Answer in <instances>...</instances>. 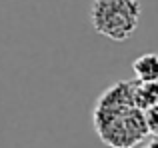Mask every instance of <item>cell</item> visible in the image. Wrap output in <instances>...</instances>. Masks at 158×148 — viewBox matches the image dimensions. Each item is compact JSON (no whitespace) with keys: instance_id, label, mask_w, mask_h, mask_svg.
Instances as JSON below:
<instances>
[{"instance_id":"3","label":"cell","mask_w":158,"mask_h":148,"mask_svg":"<svg viewBox=\"0 0 158 148\" xmlns=\"http://www.w3.org/2000/svg\"><path fill=\"white\" fill-rule=\"evenodd\" d=\"M132 102L140 110L158 106V80L154 82L132 80Z\"/></svg>"},{"instance_id":"6","label":"cell","mask_w":158,"mask_h":148,"mask_svg":"<svg viewBox=\"0 0 158 148\" xmlns=\"http://www.w3.org/2000/svg\"><path fill=\"white\" fill-rule=\"evenodd\" d=\"M142 148H158L156 138H148V142H146V144H142Z\"/></svg>"},{"instance_id":"4","label":"cell","mask_w":158,"mask_h":148,"mask_svg":"<svg viewBox=\"0 0 158 148\" xmlns=\"http://www.w3.org/2000/svg\"><path fill=\"white\" fill-rule=\"evenodd\" d=\"M132 72L136 74V80L140 82H154L158 80V56L154 52L140 54L132 62Z\"/></svg>"},{"instance_id":"2","label":"cell","mask_w":158,"mask_h":148,"mask_svg":"<svg viewBox=\"0 0 158 148\" xmlns=\"http://www.w3.org/2000/svg\"><path fill=\"white\" fill-rule=\"evenodd\" d=\"M142 16L138 0H92L90 26L104 38L124 42L136 32Z\"/></svg>"},{"instance_id":"1","label":"cell","mask_w":158,"mask_h":148,"mask_svg":"<svg viewBox=\"0 0 158 148\" xmlns=\"http://www.w3.org/2000/svg\"><path fill=\"white\" fill-rule=\"evenodd\" d=\"M92 126L102 144L110 148H136L152 138L144 112L132 102V80L114 82L96 98Z\"/></svg>"},{"instance_id":"5","label":"cell","mask_w":158,"mask_h":148,"mask_svg":"<svg viewBox=\"0 0 158 148\" xmlns=\"http://www.w3.org/2000/svg\"><path fill=\"white\" fill-rule=\"evenodd\" d=\"M144 112V122L148 126V132H150L152 138L158 136V106H152V108L142 110Z\"/></svg>"}]
</instances>
